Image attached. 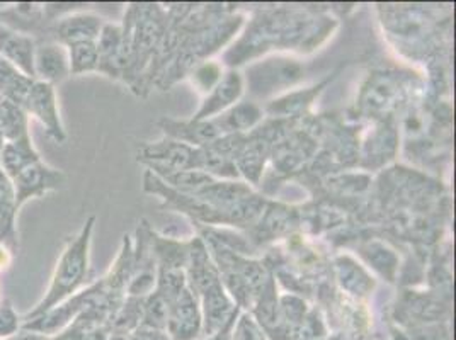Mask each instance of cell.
I'll return each instance as SVG.
<instances>
[{"instance_id":"obj_1","label":"cell","mask_w":456,"mask_h":340,"mask_svg":"<svg viewBox=\"0 0 456 340\" xmlns=\"http://www.w3.org/2000/svg\"><path fill=\"white\" fill-rule=\"evenodd\" d=\"M94 216H91L77 237L67 242L60 259H58L55 272L52 276V283L43 296V300L22 317L24 321L35 320L41 315L48 313L50 310L57 308L58 304L67 302L77 289L86 283L87 271H89V250H91V239L94 231Z\"/></svg>"},{"instance_id":"obj_2","label":"cell","mask_w":456,"mask_h":340,"mask_svg":"<svg viewBox=\"0 0 456 340\" xmlns=\"http://www.w3.org/2000/svg\"><path fill=\"white\" fill-rule=\"evenodd\" d=\"M22 108L28 116H33L38 119L48 138H52L57 143H63L67 140V133L63 128L60 109H58L55 85L35 80Z\"/></svg>"},{"instance_id":"obj_3","label":"cell","mask_w":456,"mask_h":340,"mask_svg":"<svg viewBox=\"0 0 456 340\" xmlns=\"http://www.w3.org/2000/svg\"><path fill=\"white\" fill-rule=\"evenodd\" d=\"M63 184H65V174L39 160L37 164L26 167L12 179L16 206L20 209L29 199L41 198L46 192L60 190Z\"/></svg>"},{"instance_id":"obj_4","label":"cell","mask_w":456,"mask_h":340,"mask_svg":"<svg viewBox=\"0 0 456 340\" xmlns=\"http://www.w3.org/2000/svg\"><path fill=\"white\" fill-rule=\"evenodd\" d=\"M102 20L94 14H69L61 16L57 20H53L52 26H48L46 33H52L50 38L52 41H57L63 46L76 45V43H84V41H97L101 29H102Z\"/></svg>"},{"instance_id":"obj_5","label":"cell","mask_w":456,"mask_h":340,"mask_svg":"<svg viewBox=\"0 0 456 340\" xmlns=\"http://www.w3.org/2000/svg\"><path fill=\"white\" fill-rule=\"evenodd\" d=\"M70 77L69 53L63 45L52 39H39L35 50V78L57 85Z\"/></svg>"},{"instance_id":"obj_6","label":"cell","mask_w":456,"mask_h":340,"mask_svg":"<svg viewBox=\"0 0 456 340\" xmlns=\"http://www.w3.org/2000/svg\"><path fill=\"white\" fill-rule=\"evenodd\" d=\"M166 328L172 340H194L200 336L201 317L190 291L177 293L175 302L169 306Z\"/></svg>"},{"instance_id":"obj_7","label":"cell","mask_w":456,"mask_h":340,"mask_svg":"<svg viewBox=\"0 0 456 340\" xmlns=\"http://www.w3.org/2000/svg\"><path fill=\"white\" fill-rule=\"evenodd\" d=\"M35 50L37 39L14 31L0 22V57L31 78H35Z\"/></svg>"},{"instance_id":"obj_8","label":"cell","mask_w":456,"mask_h":340,"mask_svg":"<svg viewBox=\"0 0 456 340\" xmlns=\"http://www.w3.org/2000/svg\"><path fill=\"white\" fill-rule=\"evenodd\" d=\"M18 213L12 181L0 169V246L5 247L11 254L20 247Z\"/></svg>"},{"instance_id":"obj_9","label":"cell","mask_w":456,"mask_h":340,"mask_svg":"<svg viewBox=\"0 0 456 340\" xmlns=\"http://www.w3.org/2000/svg\"><path fill=\"white\" fill-rule=\"evenodd\" d=\"M99 53V70L110 77H118L123 65V31L114 24H104L95 41Z\"/></svg>"},{"instance_id":"obj_10","label":"cell","mask_w":456,"mask_h":340,"mask_svg":"<svg viewBox=\"0 0 456 340\" xmlns=\"http://www.w3.org/2000/svg\"><path fill=\"white\" fill-rule=\"evenodd\" d=\"M41 160L38 150L33 145L31 134L20 140L5 142L4 150L0 153V169L12 181L18 174Z\"/></svg>"},{"instance_id":"obj_11","label":"cell","mask_w":456,"mask_h":340,"mask_svg":"<svg viewBox=\"0 0 456 340\" xmlns=\"http://www.w3.org/2000/svg\"><path fill=\"white\" fill-rule=\"evenodd\" d=\"M233 317L235 313L227 296L222 291V286L215 284L213 287H208L205 295V320L201 321L205 334L213 336L220 332L224 327H227Z\"/></svg>"},{"instance_id":"obj_12","label":"cell","mask_w":456,"mask_h":340,"mask_svg":"<svg viewBox=\"0 0 456 340\" xmlns=\"http://www.w3.org/2000/svg\"><path fill=\"white\" fill-rule=\"evenodd\" d=\"M33 84L35 78L26 76L18 67L0 57V99L22 108Z\"/></svg>"},{"instance_id":"obj_13","label":"cell","mask_w":456,"mask_h":340,"mask_svg":"<svg viewBox=\"0 0 456 340\" xmlns=\"http://www.w3.org/2000/svg\"><path fill=\"white\" fill-rule=\"evenodd\" d=\"M242 93V78L239 74H227L215 85V91L205 101V106L196 116V121H201L213 114L224 111Z\"/></svg>"},{"instance_id":"obj_14","label":"cell","mask_w":456,"mask_h":340,"mask_svg":"<svg viewBox=\"0 0 456 340\" xmlns=\"http://www.w3.org/2000/svg\"><path fill=\"white\" fill-rule=\"evenodd\" d=\"M0 133L5 142L29 136V116L24 108L0 99Z\"/></svg>"},{"instance_id":"obj_15","label":"cell","mask_w":456,"mask_h":340,"mask_svg":"<svg viewBox=\"0 0 456 340\" xmlns=\"http://www.w3.org/2000/svg\"><path fill=\"white\" fill-rule=\"evenodd\" d=\"M69 53L70 76H84L99 70V53L95 41H84L65 46Z\"/></svg>"},{"instance_id":"obj_16","label":"cell","mask_w":456,"mask_h":340,"mask_svg":"<svg viewBox=\"0 0 456 340\" xmlns=\"http://www.w3.org/2000/svg\"><path fill=\"white\" fill-rule=\"evenodd\" d=\"M20 328H22V320L16 313L12 303L9 300L0 302V340L14 337L16 334H20Z\"/></svg>"},{"instance_id":"obj_17","label":"cell","mask_w":456,"mask_h":340,"mask_svg":"<svg viewBox=\"0 0 456 340\" xmlns=\"http://www.w3.org/2000/svg\"><path fill=\"white\" fill-rule=\"evenodd\" d=\"M232 340H266L263 328L248 315L242 317L232 330Z\"/></svg>"},{"instance_id":"obj_18","label":"cell","mask_w":456,"mask_h":340,"mask_svg":"<svg viewBox=\"0 0 456 340\" xmlns=\"http://www.w3.org/2000/svg\"><path fill=\"white\" fill-rule=\"evenodd\" d=\"M259 117V113L254 109V108H248V106H240L239 109H235L233 113L228 116V125L232 130L235 128H248L252 126Z\"/></svg>"},{"instance_id":"obj_19","label":"cell","mask_w":456,"mask_h":340,"mask_svg":"<svg viewBox=\"0 0 456 340\" xmlns=\"http://www.w3.org/2000/svg\"><path fill=\"white\" fill-rule=\"evenodd\" d=\"M235 323V317L228 323L227 327H224L220 332L208 336V339L205 340H232V325Z\"/></svg>"},{"instance_id":"obj_20","label":"cell","mask_w":456,"mask_h":340,"mask_svg":"<svg viewBox=\"0 0 456 340\" xmlns=\"http://www.w3.org/2000/svg\"><path fill=\"white\" fill-rule=\"evenodd\" d=\"M136 340H167V339H162L160 337V334L159 332H153V330H151V332H142L138 337H136Z\"/></svg>"},{"instance_id":"obj_21","label":"cell","mask_w":456,"mask_h":340,"mask_svg":"<svg viewBox=\"0 0 456 340\" xmlns=\"http://www.w3.org/2000/svg\"><path fill=\"white\" fill-rule=\"evenodd\" d=\"M4 145H5V138L0 134V153L4 150Z\"/></svg>"}]
</instances>
